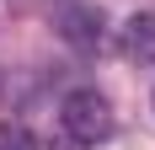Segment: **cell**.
<instances>
[{
	"label": "cell",
	"instance_id": "1",
	"mask_svg": "<svg viewBox=\"0 0 155 150\" xmlns=\"http://www.w3.org/2000/svg\"><path fill=\"white\" fill-rule=\"evenodd\" d=\"M59 129H70L86 150L102 145V139L112 134V102H107L96 86H75V91L59 102Z\"/></svg>",
	"mask_w": 155,
	"mask_h": 150
},
{
	"label": "cell",
	"instance_id": "2",
	"mask_svg": "<svg viewBox=\"0 0 155 150\" xmlns=\"http://www.w3.org/2000/svg\"><path fill=\"white\" fill-rule=\"evenodd\" d=\"M59 38L70 48H80V54H96V48L107 43V16H102V5H80V0H70L59 11Z\"/></svg>",
	"mask_w": 155,
	"mask_h": 150
},
{
	"label": "cell",
	"instance_id": "3",
	"mask_svg": "<svg viewBox=\"0 0 155 150\" xmlns=\"http://www.w3.org/2000/svg\"><path fill=\"white\" fill-rule=\"evenodd\" d=\"M123 54L134 64H155V11H134L123 22Z\"/></svg>",
	"mask_w": 155,
	"mask_h": 150
},
{
	"label": "cell",
	"instance_id": "4",
	"mask_svg": "<svg viewBox=\"0 0 155 150\" xmlns=\"http://www.w3.org/2000/svg\"><path fill=\"white\" fill-rule=\"evenodd\" d=\"M0 150H43V145H38V134H32L27 123H11V118H5V123H0Z\"/></svg>",
	"mask_w": 155,
	"mask_h": 150
},
{
	"label": "cell",
	"instance_id": "5",
	"mask_svg": "<svg viewBox=\"0 0 155 150\" xmlns=\"http://www.w3.org/2000/svg\"><path fill=\"white\" fill-rule=\"evenodd\" d=\"M43 150H86V145H80V139L70 134V129H54V134H48V145H43Z\"/></svg>",
	"mask_w": 155,
	"mask_h": 150
}]
</instances>
